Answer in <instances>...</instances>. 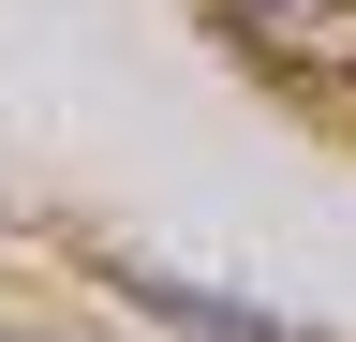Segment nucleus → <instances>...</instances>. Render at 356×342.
I'll list each match as a JSON object with an SVG mask.
<instances>
[{"label": "nucleus", "mask_w": 356, "mask_h": 342, "mask_svg": "<svg viewBox=\"0 0 356 342\" xmlns=\"http://www.w3.org/2000/svg\"><path fill=\"white\" fill-rule=\"evenodd\" d=\"M0 342H30V327H0Z\"/></svg>", "instance_id": "nucleus-3"}, {"label": "nucleus", "mask_w": 356, "mask_h": 342, "mask_svg": "<svg viewBox=\"0 0 356 342\" xmlns=\"http://www.w3.org/2000/svg\"><path fill=\"white\" fill-rule=\"evenodd\" d=\"M238 30V60L297 75V90H356V0H208Z\"/></svg>", "instance_id": "nucleus-1"}, {"label": "nucleus", "mask_w": 356, "mask_h": 342, "mask_svg": "<svg viewBox=\"0 0 356 342\" xmlns=\"http://www.w3.org/2000/svg\"><path fill=\"white\" fill-rule=\"evenodd\" d=\"M134 313H163V327H193V342H327V327H297V313H252V297H222V283H178V268H104Z\"/></svg>", "instance_id": "nucleus-2"}]
</instances>
